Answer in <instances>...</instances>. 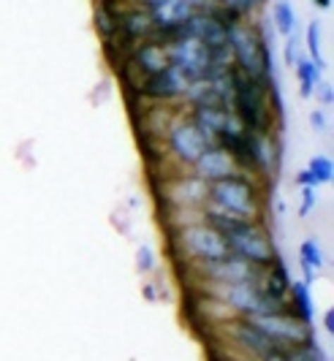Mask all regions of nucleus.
I'll return each instance as SVG.
<instances>
[{"mask_svg": "<svg viewBox=\"0 0 334 361\" xmlns=\"http://www.w3.org/2000/svg\"><path fill=\"white\" fill-rule=\"evenodd\" d=\"M288 305L294 307V318H299L302 324H310L313 321V299H310V286L307 283H291L288 288Z\"/></svg>", "mask_w": 334, "mask_h": 361, "instance_id": "nucleus-18", "label": "nucleus"}, {"mask_svg": "<svg viewBox=\"0 0 334 361\" xmlns=\"http://www.w3.org/2000/svg\"><path fill=\"white\" fill-rule=\"evenodd\" d=\"M204 220L215 231H221L231 255H237L253 267H269L272 261H278V250H275L272 239L266 236V231L256 220H240V217L223 215L212 207L204 212Z\"/></svg>", "mask_w": 334, "mask_h": 361, "instance_id": "nucleus-1", "label": "nucleus"}, {"mask_svg": "<svg viewBox=\"0 0 334 361\" xmlns=\"http://www.w3.org/2000/svg\"><path fill=\"white\" fill-rule=\"evenodd\" d=\"M323 104H332V87L323 90Z\"/></svg>", "mask_w": 334, "mask_h": 361, "instance_id": "nucleus-34", "label": "nucleus"}, {"mask_svg": "<svg viewBox=\"0 0 334 361\" xmlns=\"http://www.w3.org/2000/svg\"><path fill=\"white\" fill-rule=\"evenodd\" d=\"M206 190H209V185L196 177V180H180V188H171V196L177 199L180 207H193L206 199Z\"/></svg>", "mask_w": 334, "mask_h": 361, "instance_id": "nucleus-19", "label": "nucleus"}, {"mask_svg": "<svg viewBox=\"0 0 334 361\" xmlns=\"http://www.w3.org/2000/svg\"><path fill=\"white\" fill-rule=\"evenodd\" d=\"M250 3H253V8H259V6L264 3V0H250Z\"/></svg>", "mask_w": 334, "mask_h": 361, "instance_id": "nucleus-35", "label": "nucleus"}, {"mask_svg": "<svg viewBox=\"0 0 334 361\" xmlns=\"http://www.w3.org/2000/svg\"><path fill=\"white\" fill-rule=\"evenodd\" d=\"M299 264H302V271H304V280L302 283H313L318 277V271L323 267V253H321V245L316 239H304L299 245Z\"/></svg>", "mask_w": 334, "mask_h": 361, "instance_id": "nucleus-17", "label": "nucleus"}, {"mask_svg": "<svg viewBox=\"0 0 334 361\" xmlns=\"http://www.w3.org/2000/svg\"><path fill=\"white\" fill-rule=\"evenodd\" d=\"M313 3H316L318 8H329L332 6V0H313Z\"/></svg>", "mask_w": 334, "mask_h": 361, "instance_id": "nucleus-33", "label": "nucleus"}, {"mask_svg": "<svg viewBox=\"0 0 334 361\" xmlns=\"http://www.w3.org/2000/svg\"><path fill=\"white\" fill-rule=\"evenodd\" d=\"M228 49H231V57H234V68L242 71L250 79H259L266 85L269 73H272V60H269V49L266 44L259 38V33L245 25V22H237L228 27Z\"/></svg>", "mask_w": 334, "mask_h": 361, "instance_id": "nucleus-2", "label": "nucleus"}, {"mask_svg": "<svg viewBox=\"0 0 334 361\" xmlns=\"http://www.w3.org/2000/svg\"><path fill=\"white\" fill-rule=\"evenodd\" d=\"M221 296L228 307H234L242 315H264V312H280L261 290L259 280L237 283V286H221Z\"/></svg>", "mask_w": 334, "mask_h": 361, "instance_id": "nucleus-7", "label": "nucleus"}, {"mask_svg": "<svg viewBox=\"0 0 334 361\" xmlns=\"http://www.w3.org/2000/svg\"><path fill=\"white\" fill-rule=\"evenodd\" d=\"M259 286H261V290H264V296H266L280 312H285L291 280H288V271H285V267H283L280 261H272V264H269V274L261 280Z\"/></svg>", "mask_w": 334, "mask_h": 361, "instance_id": "nucleus-15", "label": "nucleus"}, {"mask_svg": "<svg viewBox=\"0 0 334 361\" xmlns=\"http://www.w3.org/2000/svg\"><path fill=\"white\" fill-rule=\"evenodd\" d=\"M206 3H221V0H206Z\"/></svg>", "mask_w": 334, "mask_h": 361, "instance_id": "nucleus-36", "label": "nucleus"}, {"mask_svg": "<svg viewBox=\"0 0 334 361\" xmlns=\"http://www.w3.org/2000/svg\"><path fill=\"white\" fill-rule=\"evenodd\" d=\"M166 142H168V149L183 163H187V166H193V163L202 158V152L209 147V142L202 136V130L196 128L193 120H177V123H171L166 133Z\"/></svg>", "mask_w": 334, "mask_h": 361, "instance_id": "nucleus-8", "label": "nucleus"}, {"mask_svg": "<svg viewBox=\"0 0 334 361\" xmlns=\"http://www.w3.org/2000/svg\"><path fill=\"white\" fill-rule=\"evenodd\" d=\"M193 11H196V8H193L190 0H163V3H158L149 14H152L155 27H180Z\"/></svg>", "mask_w": 334, "mask_h": 361, "instance_id": "nucleus-16", "label": "nucleus"}, {"mask_svg": "<svg viewBox=\"0 0 334 361\" xmlns=\"http://www.w3.org/2000/svg\"><path fill=\"white\" fill-rule=\"evenodd\" d=\"M297 182L302 185V188H304V185H313V180H310V174H307V169H304V171H299ZM313 188H316V185H313Z\"/></svg>", "mask_w": 334, "mask_h": 361, "instance_id": "nucleus-31", "label": "nucleus"}, {"mask_svg": "<svg viewBox=\"0 0 334 361\" xmlns=\"http://www.w3.org/2000/svg\"><path fill=\"white\" fill-rule=\"evenodd\" d=\"M130 6H139V8H147V11H152L158 3H163V0H128Z\"/></svg>", "mask_w": 334, "mask_h": 361, "instance_id": "nucleus-30", "label": "nucleus"}, {"mask_svg": "<svg viewBox=\"0 0 334 361\" xmlns=\"http://www.w3.org/2000/svg\"><path fill=\"white\" fill-rule=\"evenodd\" d=\"M297 60H299V47H297V38L294 36H288V41H285V63L294 68L297 66Z\"/></svg>", "mask_w": 334, "mask_h": 361, "instance_id": "nucleus-27", "label": "nucleus"}, {"mask_svg": "<svg viewBox=\"0 0 334 361\" xmlns=\"http://www.w3.org/2000/svg\"><path fill=\"white\" fill-rule=\"evenodd\" d=\"M250 324H256L275 343L285 345V348H297L313 340L310 334V324H302L299 318L288 315V312H264V315H250Z\"/></svg>", "mask_w": 334, "mask_h": 361, "instance_id": "nucleus-6", "label": "nucleus"}, {"mask_svg": "<svg viewBox=\"0 0 334 361\" xmlns=\"http://www.w3.org/2000/svg\"><path fill=\"white\" fill-rule=\"evenodd\" d=\"M166 52H168L171 66H177L190 82H196V79H209L212 63H209V47H206L204 41L180 36V38H174L171 44H166Z\"/></svg>", "mask_w": 334, "mask_h": 361, "instance_id": "nucleus-4", "label": "nucleus"}, {"mask_svg": "<svg viewBox=\"0 0 334 361\" xmlns=\"http://www.w3.org/2000/svg\"><path fill=\"white\" fill-rule=\"evenodd\" d=\"M310 126L316 128V130H326V117H323L321 111H313V114H310Z\"/></svg>", "mask_w": 334, "mask_h": 361, "instance_id": "nucleus-29", "label": "nucleus"}, {"mask_svg": "<svg viewBox=\"0 0 334 361\" xmlns=\"http://www.w3.org/2000/svg\"><path fill=\"white\" fill-rule=\"evenodd\" d=\"M221 6L231 8V11H237V14H242V17L253 11V3H250V0H221Z\"/></svg>", "mask_w": 334, "mask_h": 361, "instance_id": "nucleus-26", "label": "nucleus"}, {"mask_svg": "<svg viewBox=\"0 0 334 361\" xmlns=\"http://www.w3.org/2000/svg\"><path fill=\"white\" fill-rule=\"evenodd\" d=\"M117 30L123 36H128L130 41H147L155 30V22H152V14L147 8H139V6H125L120 14H117Z\"/></svg>", "mask_w": 334, "mask_h": 361, "instance_id": "nucleus-14", "label": "nucleus"}, {"mask_svg": "<svg viewBox=\"0 0 334 361\" xmlns=\"http://www.w3.org/2000/svg\"><path fill=\"white\" fill-rule=\"evenodd\" d=\"M125 63H128L130 68H136V73H139L142 79L166 71L168 66H171L166 47L158 44V41H139V44L130 49V57Z\"/></svg>", "mask_w": 334, "mask_h": 361, "instance_id": "nucleus-13", "label": "nucleus"}, {"mask_svg": "<svg viewBox=\"0 0 334 361\" xmlns=\"http://www.w3.org/2000/svg\"><path fill=\"white\" fill-rule=\"evenodd\" d=\"M187 87H190V79H187L177 66H168L166 71L155 73V76H147V79L139 85V92H142L144 98H155V101H171V98L185 95Z\"/></svg>", "mask_w": 334, "mask_h": 361, "instance_id": "nucleus-10", "label": "nucleus"}, {"mask_svg": "<svg viewBox=\"0 0 334 361\" xmlns=\"http://www.w3.org/2000/svg\"><path fill=\"white\" fill-rule=\"evenodd\" d=\"M206 199L212 209L223 215L240 217V220H256L261 215V201L256 196V188L245 177H228V180L212 182L206 190Z\"/></svg>", "mask_w": 334, "mask_h": 361, "instance_id": "nucleus-3", "label": "nucleus"}, {"mask_svg": "<svg viewBox=\"0 0 334 361\" xmlns=\"http://www.w3.org/2000/svg\"><path fill=\"white\" fill-rule=\"evenodd\" d=\"M307 174H310L313 185H323V182H332L334 166H332L329 158H313L310 166H307Z\"/></svg>", "mask_w": 334, "mask_h": 361, "instance_id": "nucleus-22", "label": "nucleus"}, {"mask_svg": "<svg viewBox=\"0 0 334 361\" xmlns=\"http://www.w3.org/2000/svg\"><path fill=\"white\" fill-rule=\"evenodd\" d=\"M234 337H237V340H240V343L261 361L285 359V353H288V348H285V345H280V343H275L272 337H266L259 326L250 324V321H240V324H234Z\"/></svg>", "mask_w": 334, "mask_h": 361, "instance_id": "nucleus-12", "label": "nucleus"}, {"mask_svg": "<svg viewBox=\"0 0 334 361\" xmlns=\"http://www.w3.org/2000/svg\"><path fill=\"white\" fill-rule=\"evenodd\" d=\"M180 245L190 258H196L199 264L204 261H221L225 255H231L225 239H223L221 231H215L209 223H193V226H185L180 231Z\"/></svg>", "mask_w": 334, "mask_h": 361, "instance_id": "nucleus-5", "label": "nucleus"}, {"mask_svg": "<svg viewBox=\"0 0 334 361\" xmlns=\"http://www.w3.org/2000/svg\"><path fill=\"white\" fill-rule=\"evenodd\" d=\"M323 326H326V331H334V312L332 310L323 315Z\"/></svg>", "mask_w": 334, "mask_h": 361, "instance_id": "nucleus-32", "label": "nucleus"}, {"mask_svg": "<svg viewBox=\"0 0 334 361\" xmlns=\"http://www.w3.org/2000/svg\"><path fill=\"white\" fill-rule=\"evenodd\" d=\"M196 166V174H199V180L204 182H221V180H228V177H234L237 174V166L240 163L234 161V155L221 145H209L202 152V158L193 163Z\"/></svg>", "mask_w": 334, "mask_h": 361, "instance_id": "nucleus-11", "label": "nucleus"}, {"mask_svg": "<svg viewBox=\"0 0 334 361\" xmlns=\"http://www.w3.org/2000/svg\"><path fill=\"white\" fill-rule=\"evenodd\" d=\"M202 271H204L206 280L215 283V286H237V283L259 280L256 277V267L237 258V255H225L221 261H204Z\"/></svg>", "mask_w": 334, "mask_h": 361, "instance_id": "nucleus-9", "label": "nucleus"}, {"mask_svg": "<svg viewBox=\"0 0 334 361\" xmlns=\"http://www.w3.org/2000/svg\"><path fill=\"white\" fill-rule=\"evenodd\" d=\"M275 27L280 30V36H291L294 33V27H297V14H294V8H291V3L288 0H278L275 3Z\"/></svg>", "mask_w": 334, "mask_h": 361, "instance_id": "nucleus-21", "label": "nucleus"}, {"mask_svg": "<svg viewBox=\"0 0 334 361\" xmlns=\"http://www.w3.org/2000/svg\"><path fill=\"white\" fill-rule=\"evenodd\" d=\"M139 267L144 271H149L155 267V261H152V250L149 247H139Z\"/></svg>", "mask_w": 334, "mask_h": 361, "instance_id": "nucleus-28", "label": "nucleus"}, {"mask_svg": "<svg viewBox=\"0 0 334 361\" xmlns=\"http://www.w3.org/2000/svg\"><path fill=\"white\" fill-rule=\"evenodd\" d=\"M297 76H299V87H302V95H310L313 87L318 85V76H321V68H318L313 60L307 57H299L297 60Z\"/></svg>", "mask_w": 334, "mask_h": 361, "instance_id": "nucleus-20", "label": "nucleus"}, {"mask_svg": "<svg viewBox=\"0 0 334 361\" xmlns=\"http://www.w3.org/2000/svg\"><path fill=\"white\" fill-rule=\"evenodd\" d=\"M307 49H310V60L321 68L323 60H321V25H318V22H310V25H307Z\"/></svg>", "mask_w": 334, "mask_h": 361, "instance_id": "nucleus-24", "label": "nucleus"}, {"mask_svg": "<svg viewBox=\"0 0 334 361\" xmlns=\"http://www.w3.org/2000/svg\"><path fill=\"white\" fill-rule=\"evenodd\" d=\"M285 361H326V359H323L321 348H318V345L310 340V343L297 345V348H288V353H285Z\"/></svg>", "mask_w": 334, "mask_h": 361, "instance_id": "nucleus-23", "label": "nucleus"}, {"mask_svg": "<svg viewBox=\"0 0 334 361\" xmlns=\"http://www.w3.org/2000/svg\"><path fill=\"white\" fill-rule=\"evenodd\" d=\"M313 207H316V188L313 185H304L302 188V209H299V215L307 217L313 212Z\"/></svg>", "mask_w": 334, "mask_h": 361, "instance_id": "nucleus-25", "label": "nucleus"}]
</instances>
